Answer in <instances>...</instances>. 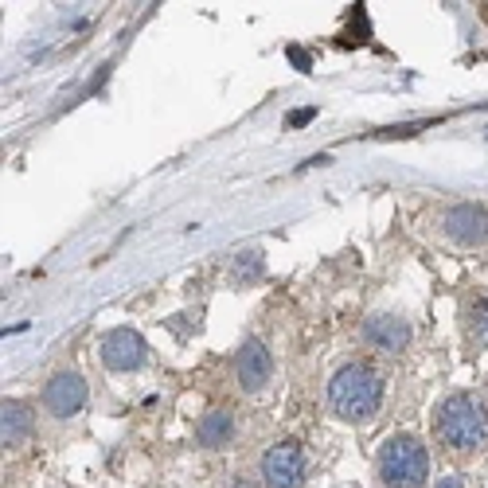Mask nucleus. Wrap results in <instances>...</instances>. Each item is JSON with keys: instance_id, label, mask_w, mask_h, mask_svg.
I'll return each mask as SVG.
<instances>
[{"instance_id": "obj_12", "label": "nucleus", "mask_w": 488, "mask_h": 488, "mask_svg": "<svg viewBox=\"0 0 488 488\" xmlns=\"http://www.w3.org/2000/svg\"><path fill=\"white\" fill-rule=\"evenodd\" d=\"M0 418H5V450L20 445L27 434H32V410H27L24 402H5Z\"/></svg>"}, {"instance_id": "obj_2", "label": "nucleus", "mask_w": 488, "mask_h": 488, "mask_svg": "<svg viewBox=\"0 0 488 488\" xmlns=\"http://www.w3.org/2000/svg\"><path fill=\"white\" fill-rule=\"evenodd\" d=\"M434 434L450 445V450H457V453L481 450L484 438H488V410H484V402L465 395V390L441 399L438 410H434Z\"/></svg>"}, {"instance_id": "obj_6", "label": "nucleus", "mask_w": 488, "mask_h": 488, "mask_svg": "<svg viewBox=\"0 0 488 488\" xmlns=\"http://www.w3.org/2000/svg\"><path fill=\"white\" fill-rule=\"evenodd\" d=\"M364 344L383 356H399L410 344V325L395 313H375L364 320Z\"/></svg>"}, {"instance_id": "obj_1", "label": "nucleus", "mask_w": 488, "mask_h": 488, "mask_svg": "<svg viewBox=\"0 0 488 488\" xmlns=\"http://www.w3.org/2000/svg\"><path fill=\"white\" fill-rule=\"evenodd\" d=\"M328 407L344 422H368L383 407V379L371 364H348L332 375L328 383Z\"/></svg>"}, {"instance_id": "obj_4", "label": "nucleus", "mask_w": 488, "mask_h": 488, "mask_svg": "<svg viewBox=\"0 0 488 488\" xmlns=\"http://www.w3.org/2000/svg\"><path fill=\"white\" fill-rule=\"evenodd\" d=\"M262 477L270 488H301L305 481V453L297 441H277L262 462Z\"/></svg>"}, {"instance_id": "obj_7", "label": "nucleus", "mask_w": 488, "mask_h": 488, "mask_svg": "<svg viewBox=\"0 0 488 488\" xmlns=\"http://www.w3.org/2000/svg\"><path fill=\"white\" fill-rule=\"evenodd\" d=\"M102 364L114 371H133L145 364V340L133 328H114L102 337Z\"/></svg>"}, {"instance_id": "obj_11", "label": "nucleus", "mask_w": 488, "mask_h": 488, "mask_svg": "<svg viewBox=\"0 0 488 488\" xmlns=\"http://www.w3.org/2000/svg\"><path fill=\"white\" fill-rule=\"evenodd\" d=\"M234 434V418L227 410H212L200 418V426H195V438H200V445H207V450H219V445H227Z\"/></svg>"}, {"instance_id": "obj_17", "label": "nucleus", "mask_w": 488, "mask_h": 488, "mask_svg": "<svg viewBox=\"0 0 488 488\" xmlns=\"http://www.w3.org/2000/svg\"><path fill=\"white\" fill-rule=\"evenodd\" d=\"M227 488H258V484H250V481H246V477H239V481H231V484H227Z\"/></svg>"}, {"instance_id": "obj_3", "label": "nucleus", "mask_w": 488, "mask_h": 488, "mask_svg": "<svg viewBox=\"0 0 488 488\" xmlns=\"http://www.w3.org/2000/svg\"><path fill=\"white\" fill-rule=\"evenodd\" d=\"M430 477V453L414 434H395L379 450V481L387 488H422Z\"/></svg>"}, {"instance_id": "obj_16", "label": "nucleus", "mask_w": 488, "mask_h": 488, "mask_svg": "<svg viewBox=\"0 0 488 488\" xmlns=\"http://www.w3.org/2000/svg\"><path fill=\"white\" fill-rule=\"evenodd\" d=\"M438 488H462V481H457V477H445V481H438Z\"/></svg>"}, {"instance_id": "obj_9", "label": "nucleus", "mask_w": 488, "mask_h": 488, "mask_svg": "<svg viewBox=\"0 0 488 488\" xmlns=\"http://www.w3.org/2000/svg\"><path fill=\"white\" fill-rule=\"evenodd\" d=\"M270 352H266V344H258V340H250L243 352H239V383L243 390H262L270 383Z\"/></svg>"}, {"instance_id": "obj_5", "label": "nucleus", "mask_w": 488, "mask_h": 488, "mask_svg": "<svg viewBox=\"0 0 488 488\" xmlns=\"http://www.w3.org/2000/svg\"><path fill=\"white\" fill-rule=\"evenodd\" d=\"M445 234L462 246H481L488 243V207L481 203H457L445 212Z\"/></svg>"}, {"instance_id": "obj_14", "label": "nucleus", "mask_w": 488, "mask_h": 488, "mask_svg": "<svg viewBox=\"0 0 488 488\" xmlns=\"http://www.w3.org/2000/svg\"><path fill=\"white\" fill-rule=\"evenodd\" d=\"M313 114H317V109H297V114L289 118V125H309V121H313Z\"/></svg>"}, {"instance_id": "obj_10", "label": "nucleus", "mask_w": 488, "mask_h": 488, "mask_svg": "<svg viewBox=\"0 0 488 488\" xmlns=\"http://www.w3.org/2000/svg\"><path fill=\"white\" fill-rule=\"evenodd\" d=\"M465 340L472 348H488V289L484 293H472V297L465 301Z\"/></svg>"}, {"instance_id": "obj_15", "label": "nucleus", "mask_w": 488, "mask_h": 488, "mask_svg": "<svg viewBox=\"0 0 488 488\" xmlns=\"http://www.w3.org/2000/svg\"><path fill=\"white\" fill-rule=\"evenodd\" d=\"M289 59H293V63H297V67H301V71H309V55H305V51H297V47H289Z\"/></svg>"}, {"instance_id": "obj_13", "label": "nucleus", "mask_w": 488, "mask_h": 488, "mask_svg": "<svg viewBox=\"0 0 488 488\" xmlns=\"http://www.w3.org/2000/svg\"><path fill=\"white\" fill-rule=\"evenodd\" d=\"M234 277L239 282H250V277H262V254H254V250H246V254L234 262Z\"/></svg>"}, {"instance_id": "obj_8", "label": "nucleus", "mask_w": 488, "mask_h": 488, "mask_svg": "<svg viewBox=\"0 0 488 488\" xmlns=\"http://www.w3.org/2000/svg\"><path fill=\"white\" fill-rule=\"evenodd\" d=\"M44 402H47V410L59 414V418L75 414L82 402H87V379H82V375H75V371L55 375V379L47 383V390H44Z\"/></svg>"}]
</instances>
